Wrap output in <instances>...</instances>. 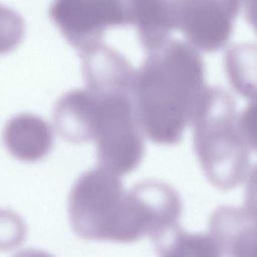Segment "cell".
Returning <instances> with one entry per match:
<instances>
[{"instance_id":"obj_11","label":"cell","mask_w":257,"mask_h":257,"mask_svg":"<svg viewBox=\"0 0 257 257\" xmlns=\"http://www.w3.org/2000/svg\"><path fill=\"white\" fill-rule=\"evenodd\" d=\"M23 34V23L19 15L0 6V54L14 49Z\"/></svg>"},{"instance_id":"obj_5","label":"cell","mask_w":257,"mask_h":257,"mask_svg":"<svg viewBox=\"0 0 257 257\" xmlns=\"http://www.w3.org/2000/svg\"><path fill=\"white\" fill-rule=\"evenodd\" d=\"M79 191L85 235L115 241L126 195L119 177L103 168L91 171L82 180Z\"/></svg>"},{"instance_id":"obj_2","label":"cell","mask_w":257,"mask_h":257,"mask_svg":"<svg viewBox=\"0 0 257 257\" xmlns=\"http://www.w3.org/2000/svg\"><path fill=\"white\" fill-rule=\"evenodd\" d=\"M192 122L194 150L208 181L222 191L243 183L255 150L240 128L232 96L220 87L207 85Z\"/></svg>"},{"instance_id":"obj_10","label":"cell","mask_w":257,"mask_h":257,"mask_svg":"<svg viewBox=\"0 0 257 257\" xmlns=\"http://www.w3.org/2000/svg\"><path fill=\"white\" fill-rule=\"evenodd\" d=\"M255 46L240 44L228 50L225 59L227 74L233 88L246 98H255Z\"/></svg>"},{"instance_id":"obj_1","label":"cell","mask_w":257,"mask_h":257,"mask_svg":"<svg viewBox=\"0 0 257 257\" xmlns=\"http://www.w3.org/2000/svg\"><path fill=\"white\" fill-rule=\"evenodd\" d=\"M206 87L200 52L187 42L170 40L149 52L133 92L143 133L156 144H178Z\"/></svg>"},{"instance_id":"obj_6","label":"cell","mask_w":257,"mask_h":257,"mask_svg":"<svg viewBox=\"0 0 257 257\" xmlns=\"http://www.w3.org/2000/svg\"><path fill=\"white\" fill-rule=\"evenodd\" d=\"M243 0H179L178 31L198 52H213L228 43Z\"/></svg>"},{"instance_id":"obj_9","label":"cell","mask_w":257,"mask_h":257,"mask_svg":"<svg viewBox=\"0 0 257 257\" xmlns=\"http://www.w3.org/2000/svg\"><path fill=\"white\" fill-rule=\"evenodd\" d=\"M131 25L149 52L162 47L178 31L179 0H130Z\"/></svg>"},{"instance_id":"obj_3","label":"cell","mask_w":257,"mask_h":257,"mask_svg":"<svg viewBox=\"0 0 257 257\" xmlns=\"http://www.w3.org/2000/svg\"><path fill=\"white\" fill-rule=\"evenodd\" d=\"M95 91L100 101L93 137L97 140L99 163L118 177L126 175L138 168L146 151L133 95Z\"/></svg>"},{"instance_id":"obj_8","label":"cell","mask_w":257,"mask_h":257,"mask_svg":"<svg viewBox=\"0 0 257 257\" xmlns=\"http://www.w3.org/2000/svg\"><path fill=\"white\" fill-rule=\"evenodd\" d=\"M82 55L84 75L90 89L133 95L137 70L123 55L103 43Z\"/></svg>"},{"instance_id":"obj_7","label":"cell","mask_w":257,"mask_h":257,"mask_svg":"<svg viewBox=\"0 0 257 257\" xmlns=\"http://www.w3.org/2000/svg\"><path fill=\"white\" fill-rule=\"evenodd\" d=\"M209 234L220 255H256V218L251 207L222 206L209 222Z\"/></svg>"},{"instance_id":"obj_4","label":"cell","mask_w":257,"mask_h":257,"mask_svg":"<svg viewBox=\"0 0 257 257\" xmlns=\"http://www.w3.org/2000/svg\"><path fill=\"white\" fill-rule=\"evenodd\" d=\"M130 0H55L50 16L67 41L86 52L109 28L131 25Z\"/></svg>"}]
</instances>
